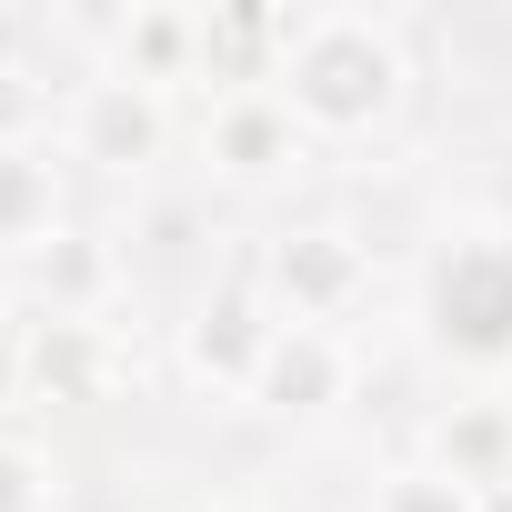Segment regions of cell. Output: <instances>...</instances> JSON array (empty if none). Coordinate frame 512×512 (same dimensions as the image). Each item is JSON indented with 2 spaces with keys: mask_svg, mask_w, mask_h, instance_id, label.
<instances>
[{
  "mask_svg": "<svg viewBox=\"0 0 512 512\" xmlns=\"http://www.w3.org/2000/svg\"><path fill=\"white\" fill-rule=\"evenodd\" d=\"M61 151L91 161V171H121V181H131V171H151V161L171 151V111H161V91L101 71V81L71 91V111H61Z\"/></svg>",
  "mask_w": 512,
  "mask_h": 512,
  "instance_id": "5b68a950",
  "label": "cell"
},
{
  "mask_svg": "<svg viewBox=\"0 0 512 512\" xmlns=\"http://www.w3.org/2000/svg\"><path fill=\"white\" fill-rule=\"evenodd\" d=\"M302 151H312V131L282 111V91H231V101H211V121H201V171L231 181V191L292 181Z\"/></svg>",
  "mask_w": 512,
  "mask_h": 512,
  "instance_id": "8992f818",
  "label": "cell"
},
{
  "mask_svg": "<svg viewBox=\"0 0 512 512\" xmlns=\"http://www.w3.org/2000/svg\"><path fill=\"white\" fill-rule=\"evenodd\" d=\"M201 512H262V502H201Z\"/></svg>",
  "mask_w": 512,
  "mask_h": 512,
  "instance_id": "d6986e66",
  "label": "cell"
},
{
  "mask_svg": "<svg viewBox=\"0 0 512 512\" xmlns=\"http://www.w3.org/2000/svg\"><path fill=\"white\" fill-rule=\"evenodd\" d=\"M11 402H31V352H21V332H0V412Z\"/></svg>",
  "mask_w": 512,
  "mask_h": 512,
  "instance_id": "2e32d148",
  "label": "cell"
},
{
  "mask_svg": "<svg viewBox=\"0 0 512 512\" xmlns=\"http://www.w3.org/2000/svg\"><path fill=\"white\" fill-rule=\"evenodd\" d=\"M71 231L61 221V161L31 141V151H0V262H31V251Z\"/></svg>",
  "mask_w": 512,
  "mask_h": 512,
  "instance_id": "8fae6325",
  "label": "cell"
},
{
  "mask_svg": "<svg viewBox=\"0 0 512 512\" xmlns=\"http://www.w3.org/2000/svg\"><path fill=\"white\" fill-rule=\"evenodd\" d=\"M111 71L141 81V91H171V81H201V11H121L111 31Z\"/></svg>",
  "mask_w": 512,
  "mask_h": 512,
  "instance_id": "9c48e42d",
  "label": "cell"
},
{
  "mask_svg": "<svg viewBox=\"0 0 512 512\" xmlns=\"http://www.w3.org/2000/svg\"><path fill=\"white\" fill-rule=\"evenodd\" d=\"M111 282H121V251H111L101 231H51V241L31 251V292L51 302V322H91V312L111 302Z\"/></svg>",
  "mask_w": 512,
  "mask_h": 512,
  "instance_id": "30bf717a",
  "label": "cell"
},
{
  "mask_svg": "<svg viewBox=\"0 0 512 512\" xmlns=\"http://www.w3.org/2000/svg\"><path fill=\"white\" fill-rule=\"evenodd\" d=\"M262 292H272V312H282L292 332H332V322L362 312L372 262H362V241H352V231L302 221V231H282V241L262 251Z\"/></svg>",
  "mask_w": 512,
  "mask_h": 512,
  "instance_id": "7a4b0ae2",
  "label": "cell"
},
{
  "mask_svg": "<svg viewBox=\"0 0 512 512\" xmlns=\"http://www.w3.org/2000/svg\"><path fill=\"white\" fill-rule=\"evenodd\" d=\"M432 342L462 352V362H502L512 352V241L472 231L432 262Z\"/></svg>",
  "mask_w": 512,
  "mask_h": 512,
  "instance_id": "3957f363",
  "label": "cell"
},
{
  "mask_svg": "<svg viewBox=\"0 0 512 512\" xmlns=\"http://www.w3.org/2000/svg\"><path fill=\"white\" fill-rule=\"evenodd\" d=\"M21 41H31V21H21V11H0V71H21Z\"/></svg>",
  "mask_w": 512,
  "mask_h": 512,
  "instance_id": "e0dca14e",
  "label": "cell"
},
{
  "mask_svg": "<svg viewBox=\"0 0 512 512\" xmlns=\"http://www.w3.org/2000/svg\"><path fill=\"white\" fill-rule=\"evenodd\" d=\"M0 512H41V462L21 442H0Z\"/></svg>",
  "mask_w": 512,
  "mask_h": 512,
  "instance_id": "9a60e30c",
  "label": "cell"
},
{
  "mask_svg": "<svg viewBox=\"0 0 512 512\" xmlns=\"http://www.w3.org/2000/svg\"><path fill=\"white\" fill-rule=\"evenodd\" d=\"M21 352H31V402H101L111 392L101 322H41V332H21Z\"/></svg>",
  "mask_w": 512,
  "mask_h": 512,
  "instance_id": "7c38bea8",
  "label": "cell"
},
{
  "mask_svg": "<svg viewBox=\"0 0 512 512\" xmlns=\"http://www.w3.org/2000/svg\"><path fill=\"white\" fill-rule=\"evenodd\" d=\"M342 392H352V352H342V332H292V322H282L262 382H251V412H272V422H322Z\"/></svg>",
  "mask_w": 512,
  "mask_h": 512,
  "instance_id": "52a82bcc",
  "label": "cell"
},
{
  "mask_svg": "<svg viewBox=\"0 0 512 512\" xmlns=\"http://www.w3.org/2000/svg\"><path fill=\"white\" fill-rule=\"evenodd\" d=\"M402 91H412V71H402L392 21H372V11H302V21H292L282 111H292L312 141H372V131L402 111Z\"/></svg>",
  "mask_w": 512,
  "mask_h": 512,
  "instance_id": "6da1fadb",
  "label": "cell"
},
{
  "mask_svg": "<svg viewBox=\"0 0 512 512\" xmlns=\"http://www.w3.org/2000/svg\"><path fill=\"white\" fill-rule=\"evenodd\" d=\"M272 342H282L272 292H262V282H221V292L181 322V372H191V392H241V402H251Z\"/></svg>",
  "mask_w": 512,
  "mask_h": 512,
  "instance_id": "277c9868",
  "label": "cell"
},
{
  "mask_svg": "<svg viewBox=\"0 0 512 512\" xmlns=\"http://www.w3.org/2000/svg\"><path fill=\"white\" fill-rule=\"evenodd\" d=\"M11 302H21V262H0V332H11Z\"/></svg>",
  "mask_w": 512,
  "mask_h": 512,
  "instance_id": "ac0fdd59",
  "label": "cell"
},
{
  "mask_svg": "<svg viewBox=\"0 0 512 512\" xmlns=\"http://www.w3.org/2000/svg\"><path fill=\"white\" fill-rule=\"evenodd\" d=\"M282 51H292V11H262V0L201 11V81H221V101L282 81Z\"/></svg>",
  "mask_w": 512,
  "mask_h": 512,
  "instance_id": "ba28073f",
  "label": "cell"
},
{
  "mask_svg": "<svg viewBox=\"0 0 512 512\" xmlns=\"http://www.w3.org/2000/svg\"><path fill=\"white\" fill-rule=\"evenodd\" d=\"M432 462H442L452 482H472V492L512 482V412H502V402H452V412L432 422Z\"/></svg>",
  "mask_w": 512,
  "mask_h": 512,
  "instance_id": "4fadbf2b",
  "label": "cell"
},
{
  "mask_svg": "<svg viewBox=\"0 0 512 512\" xmlns=\"http://www.w3.org/2000/svg\"><path fill=\"white\" fill-rule=\"evenodd\" d=\"M372 512H482V492H472V482H452L442 462H402V472H382Z\"/></svg>",
  "mask_w": 512,
  "mask_h": 512,
  "instance_id": "5bb4252c",
  "label": "cell"
}]
</instances>
